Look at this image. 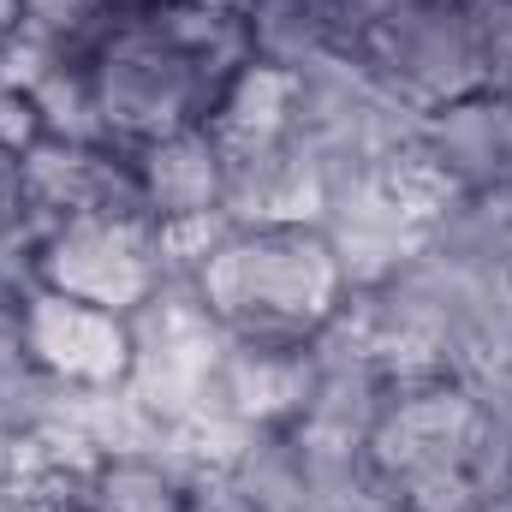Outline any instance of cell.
<instances>
[{
	"mask_svg": "<svg viewBox=\"0 0 512 512\" xmlns=\"http://www.w3.org/2000/svg\"><path fill=\"white\" fill-rule=\"evenodd\" d=\"M197 292L209 316L239 340H280L310 346L346 292V268L328 233L304 221H262L227 233L197 268Z\"/></svg>",
	"mask_w": 512,
	"mask_h": 512,
	"instance_id": "6da1fadb",
	"label": "cell"
},
{
	"mask_svg": "<svg viewBox=\"0 0 512 512\" xmlns=\"http://www.w3.org/2000/svg\"><path fill=\"white\" fill-rule=\"evenodd\" d=\"M417 161L453 197H495L512 185V84H477L423 108Z\"/></svg>",
	"mask_w": 512,
	"mask_h": 512,
	"instance_id": "7a4b0ae2",
	"label": "cell"
},
{
	"mask_svg": "<svg viewBox=\"0 0 512 512\" xmlns=\"http://www.w3.org/2000/svg\"><path fill=\"white\" fill-rule=\"evenodd\" d=\"M0 512H48V501H36V495H30V483L0 477Z\"/></svg>",
	"mask_w": 512,
	"mask_h": 512,
	"instance_id": "3957f363",
	"label": "cell"
}]
</instances>
